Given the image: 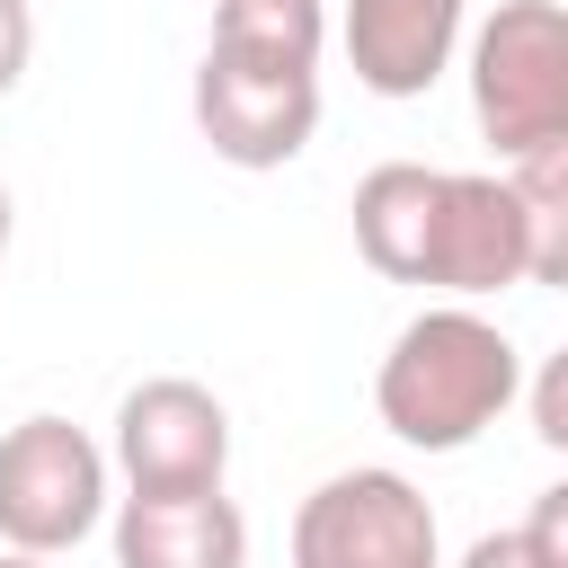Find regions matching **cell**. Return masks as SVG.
<instances>
[{"instance_id": "cell-1", "label": "cell", "mask_w": 568, "mask_h": 568, "mask_svg": "<svg viewBox=\"0 0 568 568\" xmlns=\"http://www.w3.org/2000/svg\"><path fill=\"white\" fill-rule=\"evenodd\" d=\"M355 248L390 284H426L444 302H488L532 284V231L506 169H426L382 160L355 178Z\"/></svg>"}, {"instance_id": "cell-2", "label": "cell", "mask_w": 568, "mask_h": 568, "mask_svg": "<svg viewBox=\"0 0 568 568\" xmlns=\"http://www.w3.org/2000/svg\"><path fill=\"white\" fill-rule=\"evenodd\" d=\"M515 399H524V346L479 302H426L373 373V417L408 453H462Z\"/></svg>"}, {"instance_id": "cell-3", "label": "cell", "mask_w": 568, "mask_h": 568, "mask_svg": "<svg viewBox=\"0 0 568 568\" xmlns=\"http://www.w3.org/2000/svg\"><path fill=\"white\" fill-rule=\"evenodd\" d=\"M470 115L497 160L568 133V18L559 0H497L470 27Z\"/></svg>"}, {"instance_id": "cell-4", "label": "cell", "mask_w": 568, "mask_h": 568, "mask_svg": "<svg viewBox=\"0 0 568 568\" xmlns=\"http://www.w3.org/2000/svg\"><path fill=\"white\" fill-rule=\"evenodd\" d=\"M106 444H89V426L71 417H18L0 435V550H36L62 559L106 524Z\"/></svg>"}, {"instance_id": "cell-5", "label": "cell", "mask_w": 568, "mask_h": 568, "mask_svg": "<svg viewBox=\"0 0 568 568\" xmlns=\"http://www.w3.org/2000/svg\"><path fill=\"white\" fill-rule=\"evenodd\" d=\"M293 568H444L426 488L382 462L328 470L293 506Z\"/></svg>"}, {"instance_id": "cell-6", "label": "cell", "mask_w": 568, "mask_h": 568, "mask_svg": "<svg viewBox=\"0 0 568 568\" xmlns=\"http://www.w3.org/2000/svg\"><path fill=\"white\" fill-rule=\"evenodd\" d=\"M195 133L231 169H284L320 133V71L248 62V53L204 44V62H195Z\"/></svg>"}, {"instance_id": "cell-7", "label": "cell", "mask_w": 568, "mask_h": 568, "mask_svg": "<svg viewBox=\"0 0 568 568\" xmlns=\"http://www.w3.org/2000/svg\"><path fill=\"white\" fill-rule=\"evenodd\" d=\"M106 462L124 470V488L178 497V488H222L231 470V408L186 382V373H151L115 399V444Z\"/></svg>"}, {"instance_id": "cell-8", "label": "cell", "mask_w": 568, "mask_h": 568, "mask_svg": "<svg viewBox=\"0 0 568 568\" xmlns=\"http://www.w3.org/2000/svg\"><path fill=\"white\" fill-rule=\"evenodd\" d=\"M470 0H346L337 44L373 98H426L462 53Z\"/></svg>"}, {"instance_id": "cell-9", "label": "cell", "mask_w": 568, "mask_h": 568, "mask_svg": "<svg viewBox=\"0 0 568 568\" xmlns=\"http://www.w3.org/2000/svg\"><path fill=\"white\" fill-rule=\"evenodd\" d=\"M115 568H248V515L222 488L115 497Z\"/></svg>"}, {"instance_id": "cell-10", "label": "cell", "mask_w": 568, "mask_h": 568, "mask_svg": "<svg viewBox=\"0 0 568 568\" xmlns=\"http://www.w3.org/2000/svg\"><path fill=\"white\" fill-rule=\"evenodd\" d=\"M506 186L532 231V284H568V133L506 160Z\"/></svg>"}, {"instance_id": "cell-11", "label": "cell", "mask_w": 568, "mask_h": 568, "mask_svg": "<svg viewBox=\"0 0 568 568\" xmlns=\"http://www.w3.org/2000/svg\"><path fill=\"white\" fill-rule=\"evenodd\" d=\"M532 435L541 444H568V355H550L532 373Z\"/></svg>"}, {"instance_id": "cell-12", "label": "cell", "mask_w": 568, "mask_h": 568, "mask_svg": "<svg viewBox=\"0 0 568 568\" xmlns=\"http://www.w3.org/2000/svg\"><path fill=\"white\" fill-rule=\"evenodd\" d=\"M27 62H36V9L27 0H0V98L27 80Z\"/></svg>"}, {"instance_id": "cell-13", "label": "cell", "mask_w": 568, "mask_h": 568, "mask_svg": "<svg viewBox=\"0 0 568 568\" xmlns=\"http://www.w3.org/2000/svg\"><path fill=\"white\" fill-rule=\"evenodd\" d=\"M453 568H541V559L524 550V532H479V541H470Z\"/></svg>"}, {"instance_id": "cell-14", "label": "cell", "mask_w": 568, "mask_h": 568, "mask_svg": "<svg viewBox=\"0 0 568 568\" xmlns=\"http://www.w3.org/2000/svg\"><path fill=\"white\" fill-rule=\"evenodd\" d=\"M9 231H18V204H9V186H0V257H9Z\"/></svg>"}, {"instance_id": "cell-15", "label": "cell", "mask_w": 568, "mask_h": 568, "mask_svg": "<svg viewBox=\"0 0 568 568\" xmlns=\"http://www.w3.org/2000/svg\"><path fill=\"white\" fill-rule=\"evenodd\" d=\"M0 568H44V559L36 550H0Z\"/></svg>"}]
</instances>
